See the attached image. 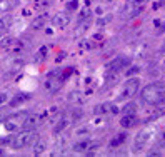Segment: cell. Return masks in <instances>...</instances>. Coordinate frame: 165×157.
Here are the masks:
<instances>
[{"label":"cell","mask_w":165,"mask_h":157,"mask_svg":"<svg viewBox=\"0 0 165 157\" xmlns=\"http://www.w3.org/2000/svg\"><path fill=\"white\" fill-rule=\"evenodd\" d=\"M142 100L148 105H163L165 104V85L152 84L142 90Z\"/></svg>","instance_id":"6da1fadb"},{"label":"cell","mask_w":165,"mask_h":157,"mask_svg":"<svg viewBox=\"0 0 165 157\" xmlns=\"http://www.w3.org/2000/svg\"><path fill=\"white\" fill-rule=\"evenodd\" d=\"M39 139V134L34 129H23L20 134H17L14 139H10V146L14 149H25L32 144H35V140Z\"/></svg>","instance_id":"7a4b0ae2"},{"label":"cell","mask_w":165,"mask_h":157,"mask_svg":"<svg viewBox=\"0 0 165 157\" xmlns=\"http://www.w3.org/2000/svg\"><path fill=\"white\" fill-rule=\"evenodd\" d=\"M138 85H140V80H138L137 77L130 78L129 82H125V84H123V87H122V90L118 92V95H117V100H129V99H132L135 94H137Z\"/></svg>","instance_id":"3957f363"},{"label":"cell","mask_w":165,"mask_h":157,"mask_svg":"<svg viewBox=\"0 0 165 157\" xmlns=\"http://www.w3.org/2000/svg\"><path fill=\"white\" fill-rule=\"evenodd\" d=\"M98 147V142L95 140H80V142L73 144V152H80V154H89V152H93Z\"/></svg>","instance_id":"277c9868"},{"label":"cell","mask_w":165,"mask_h":157,"mask_svg":"<svg viewBox=\"0 0 165 157\" xmlns=\"http://www.w3.org/2000/svg\"><path fill=\"white\" fill-rule=\"evenodd\" d=\"M42 122V115L40 114H27L22 122V129H35Z\"/></svg>","instance_id":"5b68a950"},{"label":"cell","mask_w":165,"mask_h":157,"mask_svg":"<svg viewBox=\"0 0 165 157\" xmlns=\"http://www.w3.org/2000/svg\"><path fill=\"white\" fill-rule=\"evenodd\" d=\"M25 115L27 114H17V115H12V117L7 119V122H5V129L7 130H17L19 129V125L22 127V122H23V119H25Z\"/></svg>","instance_id":"8992f818"},{"label":"cell","mask_w":165,"mask_h":157,"mask_svg":"<svg viewBox=\"0 0 165 157\" xmlns=\"http://www.w3.org/2000/svg\"><path fill=\"white\" fill-rule=\"evenodd\" d=\"M150 140V132L148 130H142L135 135V140H134V149L135 151H142L143 147L147 146V142Z\"/></svg>","instance_id":"52a82bcc"},{"label":"cell","mask_w":165,"mask_h":157,"mask_svg":"<svg viewBox=\"0 0 165 157\" xmlns=\"http://www.w3.org/2000/svg\"><path fill=\"white\" fill-rule=\"evenodd\" d=\"M130 64V60L127 57H117L115 60H112L109 65H107V72H117L118 69H123Z\"/></svg>","instance_id":"ba28073f"},{"label":"cell","mask_w":165,"mask_h":157,"mask_svg":"<svg viewBox=\"0 0 165 157\" xmlns=\"http://www.w3.org/2000/svg\"><path fill=\"white\" fill-rule=\"evenodd\" d=\"M43 87H45V90H47L48 94H57L62 89V78H52V77L47 78L45 84H43Z\"/></svg>","instance_id":"9c48e42d"},{"label":"cell","mask_w":165,"mask_h":157,"mask_svg":"<svg viewBox=\"0 0 165 157\" xmlns=\"http://www.w3.org/2000/svg\"><path fill=\"white\" fill-rule=\"evenodd\" d=\"M72 124V121H70V115H62V117L59 119V121L55 122V125H53V134H60V132H64L67 127Z\"/></svg>","instance_id":"30bf717a"},{"label":"cell","mask_w":165,"mask_h":157,"mask_svg":"<svg viewBox=\"0 0 165 157\" xmlns=\"http://www.w3.org/2000/svg\"><path fill=\"white\" fill-rule=\"evenodd\" d=\"M52 23H53V27H57V28L67 27V23H68V15H67V14H57V15H53Z\"/></svg>","instance_id":"8fae6325"},{"label":"cell","mask_w":165,"mask_h":157,"mask_svg":"<svg viewBox=\"0 0 165 157\" xmlns=\"http://www.w3.org/2000/svg\"><path fill=\"white\" fill-rule=\"evenodd\" d=\"M137 122H138V119L135 117V114H125L120 121V125L125 127V129H130V127H134Z\"/></svg>","instance_id":"7c38bea8"},{"label":"cell","mask_w":165,"mask_h":157,"mask_svg":"<svg viewBox=\"0 0 165 157\" xmlns=\"http://www.w3.org/2000/svg\"><path fill=\"white\" fill-rule=\"evenodd\" d=\"M28 99H30V95H27V94H19V95H15V97L10 100V107H19V105H22L23 102L28 100Z\"/></svg>","instance_id":"4fadbf2b"},{"label":"cell","mask_w":165,"mask_h":157,"mask_svg":"<svg viewBox=\"0 0 165 157\" xmlns=\"http://www.w3.org/2000/svg\"><path fill=\"white\" fill-rule=\"evenodd\" d=\"M45 22H47V15H42V17H37L34 20V23H32V28L34 30H39V28H42L45 25Z\"/></svg>","instance_id":"5bb4252c"},{"label":"cell","mask_w":165,"mask_h":157,"mask_svg":"<svg viewBox=\"0 0 165 157\" xmlns=\"http://www.w3.org/2000/svg\"><path fill=\"white\" fill-rule=\"evenodd\" d=\"M45 149H47V144H45V140H39V142L35 140V146H34V154H35V155L42 154Z\"/></svg>","instance_id":"9a60e30c"},{"label":"cell","mask_w":165,"mask_h":157,"mask_svg":"<svg viewBox=\"0 0 165 157\" xmlns=\"http://www.w3.org/2000/svg\"><path fill=\"white\" fill-rule=\"evenodd\" d=\"M104 112H112V105L102 104V105H97L95 109H93V114H104Z\"/></svg>","instance_id":"2e32d148"},{"label":"cell","mask_w":165,"mask_h":157,"mask_svg":"<svg viewBox=\"0 0 165 157\" xmlns=\"http://www.w3.org/2000/svg\"><path fill=\"white\" fill-rule=\"evenodd\" d=\"M125 139H127V134H118L117 137L112 140V144H110V146H112V147H118V146H122V144L125 142Z\"/></svg>","instance_id":"e0dca14e"},{"label":"cell","mask_w":165,"mask_h":157,"mask_svg":"<svg viewBox=\"0 0 165 157\" xmlns=\"http://www.w3.org/2000/svg\"><path fill=\"white\" fill-rule=\"evenodd\" d=\"M15 42H17V40H14V39H9V37H5V39H2L0 40V45H2V47H5V49H10L12 45H14Z\"/></svg>","instance_id":"ac0fdd59"},{"label":"cell","mask_w":165,"mask_h":157,"mask_svg":"<svg viewBox=\"0 0 165 157\" xmlns=\"http://www.w3.org/2000/svg\"><path fill=\"white\" fill-rule=\"evenodd\" d=\"M12 22H14V19H12L10 15H5V17L0 19V23H3L5 27H10V25H12Z\"/></svg>","instance_id":"d6986e66"},{"label":"cell","mask_w":165,"mask_h":157,"mask_svg":"<svg viewBox=\"0 0 165 157\" xmlns=\"http://www.w3.org/2000/svg\"><path fill=\"white\" fill-rule=\"evenodd\" d=\"M135 110H137V105L135 104H127L125 109H123V112L125 114H135Z\"/></svg>","instance_id":"ffe728a7"},{"label":"cell","mask_w":165,"mask_h":157,"mask_svg":"<svg viewBox=\"0 0 165 157\" xmlns=\"http://www.w3.org/2000/svg\"><path fill=\"white\" fill-rule=\"evenodd\" d=\"M68 100H70V102H80V94L72 92V94L68 95Z\"/></svg>","instance_id":"44dd1931"},{"label":"cell","mask_w":165,"mask_h":157,"mask_svg":"<svg viewBox=\"0 0 165 157\" xmlns=\"http://www.w3.org/2000/svg\"><path fill=\"white\" fill-rule=\"evenodd\" d=\"M67 9H68V10H75V9H77V0H72V2L67 5Z\"/></svg>","instance_id":"7402d4cb"},{"label":"cell","mask_w":165,"mask_h":157,"mask_svg":"<svg viewBox=\"0 0 165 157\" xmlns=\"http://www.w3.org/2000/svg\"><path fill=\"white\" fill-rule=\"evenodd\" d=\"M89 14H90V10H89V9H85V10L80 14V17H78V19H82V20H84V19H87V17H89Z\"/></svg>","instance_id":"603a6c76"},{"label":"cell","mask_w":165,"mask_h":157,"mask_svg":"<svg viewBox=\"0 0 165 157\" xmlns=\"http://www.w3.org/2000/svg\"><path fill=\"white\" fill-rule=\"evenodd\" d=\"M7 30H9V27H5V25H3V23H0V37H2L3 34H5Z\"/></svg>","instance_id":"cb8c5ba5"},{"label":"cell","mask_w":165,"mask_h":157,"mask_svg":"<svg viewBox=\"0 0 165 157\" xmlns=\"http://www.w3.org/2000/svg\"><path fill=\"white\" fill-rule=\"evenodd\" d=\"M159 144H160V146H165V132L159 137Z\"/></svg>","instance_id":"d4e9b609"},{"label":"cell","mask_w":165,"mask_h":157,"mask_svg":"<svg viewBox=\"0 0 165 157\" xmlns=\"http://www.w3.org/2000/svg\"><path fill=\"white\" fill-rule=\"evenodd\" d=\"M45 53H47V49H45V47H42V49H40V50H39V55H40V57H42V59H43V57H45Z\"/></svg>","instance_id":"484cf974"},{"label":"cell","mask_w":165,"mask_h":157,"mask_svg":"<svg viewBox=\"0 0 165 157\" xmlns=\"http://www.w3.org/2000/svg\"><path fill=\"white\" fill-rule=\"evenodd\" d=\"M5 100H7V95H5V94H0V105H2Z\"/></svg>","instance_id":"4316f807"},{"label":"cell","mask_w":165,"mask_h":157,"mask_svg":"<svg viewBox=\"0 0 165 157\" xmlns=\"http://www.w3.org/2000/svg\"><path fill=\"white\" fill-rule=\"evenodd\" d=\"M143 2H147V0H134V5H137V7H140Z\"/></svg>","instance_id":"83f0119b"},{"label":"cell","mask_w":165,"mask_h":157,"mask_svg":"<svg viewBox=\"0 0 165 157\" xmlns=\"http://www.w3.org/2000/svg\"><path fill=\"white\" fill-rule=\"evenodd\" d=\"M135 72H138V69H137V67H134V70H129L127 74H129V75H132V74H135Z\"/></svg>","instance_id":"f1b7e54d"},{"label":"cell","mask_w":165,"mask_h":157,"mask_svg":"<svg viewBox=\"0 0 165 157\" xmlns=\"http://www.w3.org/2000/svg\"><path fill=\"white\" fill-rule=\"evenodd\" d=\"M2 154H3V151H2V149H0V155H2Z\"/></svg>","instance_id":"f546056e"}]
</instances>
